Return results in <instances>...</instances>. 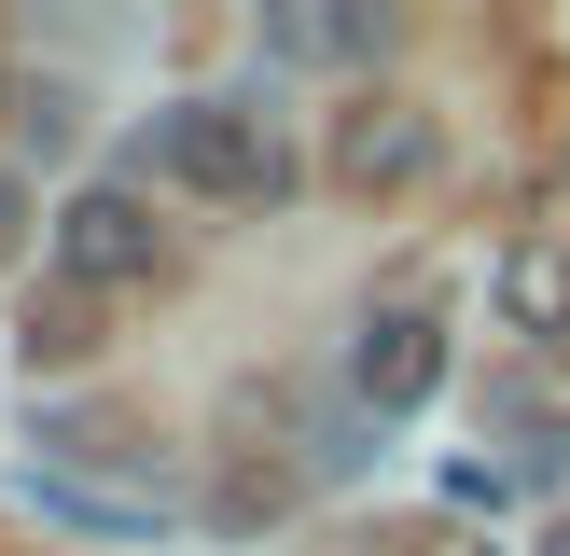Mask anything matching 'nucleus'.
Here are the masks:
<instances>
[{"label":"nucleus","mask_w":570,"mask_h":556,"mask_svg":"<svg viewBox=\"0 0 570 556\" xmlns=\"http://www.w3.org/2000/svg\"><path fill=\"white\" fill-rule=\"evenodd\" d=\"M501 320H515L529 348L570 334V237H515V250H501Z\"/></svg>","instance_id":"obj_6"},{"label":"nucleus","mask_w":570,"mask_h":556,"mask_svg":"<svg viewBox=\"0 0 570 556\" xmlns=\"http://www.w3.org/2000/svg\"><path fill=\"white\" fill-rule=\"evenodd\" d=\"M28 500H42L56 528H98V543H154V528L181 515L167 487H98V473H83V459H56V445L28 459Z\"/></svg>","instance_id":"obj_5"},{"label":"nucleus","mask_w":570,"mask_h":556,"mask_svg":"<svg viewBox=\"0 0 570 556\" xmlns=\"http://www.w3.org/2000/svg\"><path fill=\"white\" fill-rule=\"evenodd\" d=\"M154 167L209 209H278L293 195V139H278L265 98H167L154 111Z\"/></svg>","instance_id":"obj_1"},{"label":"nucleus","mask_w":570,"mask_h":556,"mask_svg":"<svg viewBox=\"0 0 570 556\" xmlns=\"http://www.w3.org/2000/svg\"><path fill=\"white\" fill-rule=\"evenodd\" d=\"M334 181H348V195L432 181V111H417V98H362L348 126H334Z\"/></svg>","instance_id":"obj_4"},{"label":"nucleus","mask_w":570,"mask_h":556,"mask_svg":"<svg viewBox=\"0 0 570 556\" xmlns=\"http://www.w3.org/2000/svg\"><path fill=\"white\" fill-rule=\"evenodd\" d=\"M348 389H362V417H417L445 389V320L432 306H376L348 334Z\"/></svg>","instance_id":"obj_3"},{"label":"nucleus","mask_w":570,"mask_h":556,"mask_svg":"<svg viewBox=\"0 0 570 556\" xmlns=\"http://www.w3.org/2000/svg\"><path fill=\"white\" fill-rule=\"evenodd\" d=\"M42 250H56L70 292H154L167 278V222H154V195H126V181H83Z\"/></svg>","instance_id":"obj_2"},{"label":"nucleus","mask_w":570,"mask_h":556,"mask_svg":"<svg viewBox=\"0 0 570 556\" xmlns=\"http://www.w3.org/2000/svg\"><path fill=\"white\" fill-rule=\"evenodd\" d=\"M0 111H14V83H0Z\"/></svg>","instance_id":"obj_10"},{"label":"nucleus","mask_w":570,"mask_h":556,"mask_svg":"<svg viewBox=\"0 0 570 556\" xmlns=\"http://www.w3.org/2000/svg\"><path fill=\"white\" fill-rule=\"evenodd\" d=\"M376 14H278V56H376Z\"/></svg>","instance_id":"obj_7"},{"label":"nucleus","mask_w":570,"mask_h":556,"mask_svg":"<svg viewBox=\"0 0 570 556\" xmlns=\"http://www.w3.org/2000/svg\"><path fill=\"white\" fill-rule=\"evenodd\" d=\"M557 181H570V139H557Z\"/></svg>","instance_id":"obj_9"},{"label":"nucleus","mask_w":570,"mask_h":556,"mask_svg":"<svg viewBox=\"0 0 570 556\" xmlns=\"http://www.w3.org/2000/svg\"><path fill=\"white\" fill-rule=\"evenodd\" d=\"M543 556H570V515H557V528H543Z\"/></svg>","instance_id":"obj_8"}]
</instances>
